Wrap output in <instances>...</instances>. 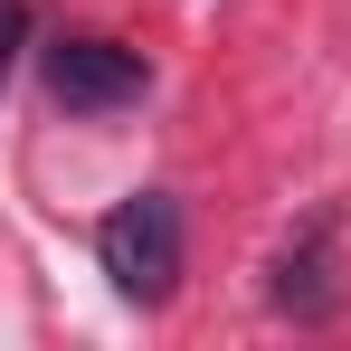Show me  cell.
Listing matches in <instances>:
<instances>
[{
	"label": "cell",
	"mask_w": 351,
	"mask_h": 351,
	"mask_svg": "<svg viewBox=\"0 0 351 351\" xmlns=\"http://www.w3.org/2000/svg\"><path fill=\"white\" fill-rule=\"evenodd\" d=\"M95 256H105L123 304H171V285H180V209L162 190L114 199V219L95 228Z\"/></svg>",
	"instance_id": "obj_1"
},
{
	"label": "cell",
	"mask_w": 351,
	"mask_h": 351,
	"mask_svg": "<svg viewBox=\"0 0 351 351\" xmlns=\"http://www.w3.org/2000/svg\"><path fill=\"white\" fill-rule=\"evenodd\" d=\"M48 86H58V105H76V114H114L152 76H143V58L114 48V38H58V48H48Z\"/></svg>",
	"instance_id": "obj_2"
},
{
	"label": "cell",
	"mask_w": 351,
	"mask_h": 351,
	"mask_svg": "<svg viewBox=\"0 0 351 351\" xmlns=\"http://www.w3.org/2000/svg\"><path fill=\"white\" fill-rule=\"evenodd\" d=\"M19 29H29V10H0V76H10V48H19Z\"/></svg>",
	"instance_id": "obj_3"
}]
</instances>
